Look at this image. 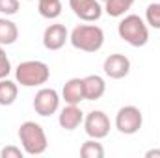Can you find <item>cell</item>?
Listing matches in <instances>:
<instances>
[{
	"mask_svg": "<svg viewBox=\"0 0 160 158\" xmlns=\"http://www.w3.org/2000/svg\"><path fill=\"white\" fill-rule=\"evenodd\" d=\"M73 13L84 22H95L102 15V6L99 0H69Z\"/></svg>",
	"mask_w": 160,
	"mask_h": 158,
	"instance_id": "8",
	"label": "cell"
},
{
	"mask_svg": "<svg viewBox=\"0 0 160 158\" xmlns=\"http://www.w3.org/2000/svg\"><path fill=\"white\" fill-rule=\"evenodd\" d=\"M15 78L24 87L43 86L50 78V69H48L47 63H43L39 60H28V62H22V63L17 65Z\"/></svg>",
	"mask_w": 160,
	"mask_h": 158,
	"instance_id": "4",
	"label": "cell"
},
{
	"mask_svg": "<svg viewBox=\"0 0 160 158\" xmlns=\"http://www.w3.org/2000/svg\"><path fill=\"white\" fill-rule=\"evenodd\" d=\"M99 2H102V4H104V2H106V0H99Z\"/></svg>",
	"mask_w": 160,
	"mask_h": 158,
	"instance_id": "24",
	"label": "cell"
},
{
	"mask_svg": "<svg viewBox=\"0 0 160 158\" xmlns=\"http://www.w3.org/2000/svg\"><path fill=\"white\" fill-rule=\"evenodd\" d=\"M39 15L45 19H58L62 15V2L60 0H39Z\"/></svg>",
	"mask_w": 160,
	"mask_h": 158,
	"instance_id": "17",
	"label": "cell"
},
{
	"mask_svg": "<svg viewBox=\"0 0 160 158\" xmlns=\"http://www.w3.org/2000/svg\"><path fill=\"white\" fill-rule=\"evenodd\" d=\"M17 95H19V87L15 82L8 78L0 80V106H11L17 101Z\"/></svg>",
	"mask_w": 160,
	"mask_h": 158,
	"instance_id": "15",
	"label": "cell"
},
{
	"mask_svg": "<svg viewBox=\"0 0 160 158\" xmlns=\"http://www.w3.org/2000/svg\"><path fill=\"white\" fill-rule=\"evenodd\" d=\"M145 21H147V24L151 28L160 30V0L147 6V9H145Z\"/></svg>",
	"mask_w": 160,
	"mask_h": 158,
	"instance_id": "19",
	"label": "cell"
},
{
	"mask_svg": "<svg viewBox=\"0 0 160 158\" xmlns=\"http://www.w3.org/2000/svg\"><path fill=\"white\" fill-rule=\"evenodd\" d=\"M9 73H11V62H9V58L6 56V52H4V48L0 45V80L8 78Z\"/></svg>",
	"mask_w": 160,
	"mask_h": 158,
	"instance_id": "21",
	"label": "cell"
},
{
	"mask_svg": "<svg viewBox=\"0 0 160 158\" xmlns=\"http://www.w3.org/2000/svg\"><path fill=\"white\" fill-rule=\"evenodd\" d=\"M84 130L93 140H102L110 134V119L104 112L93 110L84 117Z\"/></svg>",
	"mask_w": 160,
	"mask_h": 158,
	"instance_id": "6",
	"label": "cell"
},
{
	"mask_svg": "<svg viewBox=\"0 0 160 158\" xmlns=\"http://www.w3.org/2000/svg\"><path fill=\"white\" fill-rule=\"evenodd\" d=\"M19 140L22 145V151L30 156H39L47 151V134L39 123L36 121H24L19 126Z\"/></svg>",
	"mask_w": 160,
	"mask_h": 158,
	"instance_id": "1",
	"label": "cell"
},
{
	"mask_svg": "<svg viewBox=\"0 0 160 158\" xmlns=\"http://www.w3.org/2000/svg\"><path fill=\"white\" fill-rule=\"evenodd\" d=\"M22 151L19 149V147H15V145H6L2 151H0V156L2 158H22Z\"/></svg>",
	"mask_w": 160,
	"mask_h": 158,
	"instance_id": "22",
	"label": "cell"
},
{
	"mask_svg": "<svg viewBox=\"0 0 160 158\" xmlns=\"http://www.w3.org/2000/svg\"><path fill=\"white\" fill-rule=\"evenodd\" d=\"M102 69H104L106 77H110L114 80H121L130 73V60L125 54H110L104 60Z\"/></svg>",
	"mask_w": 160,
	"mask_h": 158,
	"instance_id": "9",
	"label": "cell"
},
{
	"mask_svg": "<svg viewBox=\"0 0 160 158\" xmlns=\"http://www.w3.org/2000/svg\"><path fill=\"white\" fill-rule=\"evenodd\" d=\"M82 82H84V97H86V101H99L106 91L104 78L99 77V75H88L86 78H82Z\"/></svg>",
	"mask_w": 160,
	"mask_h": 158,
	"instance_id": "12",
	"label": "cell"
},
{
	"mask_svg": "<svg viewBox=\"0 0 160 158\" xmlns=\"http://www.w3.org/2000/svg\"><path fill=\"white\" fill-rule=\"evenodd\" d=\"M142 125H143V116H142V110L136 106H130V104L123 106L116 114V128L121 134L132 136L142 128Z\"/></svg>",
	"mask_w": 160,
	"mask_h": 158,
	"instance_id": "5",
	"label": "cell"
},
{
	"mask_svg": "<svg viewBox=\"0 0 160 158\" xmlns=\"http://www.w3.org/2000/svg\"><path fill=\"white\" fill-rule=\"evenodd\" d=\"M19 37V28L13 21L0 17V45H13Z\"/></svg>",
	"mask_w": 160,
	"mask_h": 158,
	"instance_id": "14",
	"label": "cell"
},
{
	"mask_svg": "<svg viewBox=\"0 0 160 158\" xmlns=\"http://www.w3.org/2000/svg\"><path fill=\"white\" fill-rule=\"evenodd\" d=\"M80 156L82 158H102L104 156V147L99 143V140H88L80 147Z\"/></svg>",
	"mask_w": 160,
	"mask_h": 158,
	"instance_id": "18",
	"label": "cell"
},
{
	"mask_svg": "<svg viewBox=\"0 0 160 158\" xmlns=\"http://www.w3.org/2000/svg\"><path fill=\"white\" fill-rule=\"evenodd\" d=\"M71 45L82 52H97L104 45V32L95 24H78L69 36Z\"/></svg>",
	"mask_w": 160,
	"mask_h": 158,
	"instance_id": "2",
	"label": "cell"
},
{
	"mask_svg": "<svg viewBox=\"0 0 160 158\" xmlns=\"http://www.w3.org/2000/svg\"><path fill=\"white\" fill-rule=\"evenodd\" d=\"M155 156L160 158V149H151V151L145 153V158H155Z\"/></svg>",
	"mask_w": 160,
	"mask_h": 158,
	"instance_id": "23",
	"label": "cell"
},
{
	"mask_svg": "<svg viewBox=\"0 0 160 158\" xmlns=\"http://www.w3.org/2000/svg\"><path fill=\"white\" fill-rule=\"evenodd\" d=\"M60 108V95L56 89L52 87H43L36 93L34 97V110L36 114H39L41 117H48L52 114H56Z\"/></svg>",
	"mask_w": 160,
	"mask_h": 158,
	"instance_id": "7",
	"label": "cell"
},
{
	"mask_svg": "<svg viewBox=\"0 0 160 158\" xmlns=\"http://www.w3.org/2000/svg\"><path fill=\"white\" fill-rule=\"evenodd\" d=\"M118 34L130 47H143L149 41V28L140 15H125L118 24Z\"/></svg>",
	"mask_w": 160,
	"mask_h": 158,
	"instance_id": "3",
	"label": "cell"
},
{
	"mask_svg": "<svg viewBox=\"0 0 160 158\" xmlns=\"http://www.w3.org/2000/svg\"><path fill=\"white\" fill-rule=\"evenodd\" d=\"M58 123H60L62 128H65V130L71 132V130L78 128L80 125L84 123V112L78 108V104H67V106L60 112Z\"/></svg>",
	"mask_w": 160,
	"mask_h": 158,
	"instance_id": "11",
	"label": "cell"
},
{
	"mask_svg": "<svg viewBox=\"0 0 160 158\" xmlns=\"http://www.w3.org/2000/svg\"><path fill=\"white\" fill-rule=\"evenodd\" d=\"M69 39V32L63 24H50L43 32V45L47 50H60Z\"/></svg>",
	"mask_w": 160,
	"mask_h": 158,
	"instance_id": "10",
	"label": "cell"
},
{
	"mask_svg": "<svg viewBox=\"0 0 160 158\" xmlns=\"http://www.w3.org/2000/svg\"><path fill=\"white\" fill-rule=\"evenodd\" d=\"M62 97L67 104H80L82 101H86L84 97V82L82 78H71L65 82L63 89H62Z\"/></svg>",
	"mask_w": 160,
	"mask_h": 158,
	"instance_id": "13",
	"label": "cell"
},
{
	"mask_svg": "<svg viewBox=\"0 0 160 158\" xmlns=\"http://www.w3.org/2000/svg\"><path fill=\"white\" fill-rule=\"evenodd\" d=\"M21 7L19 0H0V13L4 15H15Z\"/></svg>",
	"mask_w": 160,
	"mask_h": 158,
	"instance_id": "20",
	"label": "cell"
},
{
	"mask_svg": "<svg viewBox=\"0 0 160 158\" xmlns=\"http://www.w3.org/2000/svg\"><path fill=\"white\" fill-rule=\"evenodd\" d=\"M134 0H106L104 2V11L110 17H123L130 7Z\"/></svg>",
	"mask_w": 160,
	"mask_h": 158,
	"instance_id": "16",
	"label": "cell"
}]
</instances>
